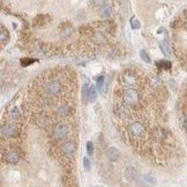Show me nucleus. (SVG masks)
<instances>
[{
	"mask_svg": "<svg viewBox=\"0 0 187 187\" xmlns=\"http://www.w3.org/2000/svg\"><path fill=\"white\" fill-rule=\"evenodd\" d=\"M40 88L43 90L44 99L50 102V99L61 95L64 91V80H61L60 73H47L43 80H39Z\"/></svg>",
	"mask_w": 187,
	"mask_h": 187,
	"instance_id": "1",
	"label": "nucleus"
},
{
	"mask_svg": "<svg viewBox=\"0 0 187 187\" xmlns=\"http://www.w3.org/2000/svg\"><path fill=\"white\" fill-rule=\"evenodd\" d=\"M121 98H123V105L127 106V108L135 106L141 99L139 91L134 88H125L121 94Z\"/></svg>",
	"mask_w": 187,
	"mask_h": 187,
	"instance_id": "2",
	"label": "nucleus"
},
{
	"mask_svg": "<svg viewBox=\"0 0 187 187\" xmlns=\"http://www.w3.org/2000/svg\"><path fill=\"white\" fill-rule=\"evenodd\" d=\"M69 133H71L69 126L64 123L56 124L52 127V136H53V139H56L58 141L66 140L68 137V135H69Z\"/></svg>",
	"mask_w": 187,
	"mask_h": 187,
	"instance_id": "3",
	"label": "nucleus"
},
{
	"mask_svg": "<svg viewBox=\"0 0 187 187\" xmlns=\"http://www.w3.org/2000/svg\"><path fill=\"white\" fill-rule=\"evenodd\" d=\"M136 82H137V76L131 69L123 72V74L120 75V83L126 88H133V85H135Z\"/></svg>",
	"mask_w": 187,
	"mask_h": 187,
	"instance_id": "4",
	"label": "nucleus"
},
{
	"mask_svg": "<svg viewBox=\"0 0 187 187\" xmlns=\"http://www.w3.org/2000/svg\"><path fill=\"white\" fill-rule=\"evenodd\" d=\"M144 133H146V128L139 121H135V123H133L128 126V134L132 137H135V139L136 137H142L144 135Z\"/></svg>",
	"mask_w": 187,
	"mask_h": 187,
	"instance_id": "5",
	"label": "nucleus"
},
{
	"mask_svg": "<svg viewBox=\"0 0 187 187\" xmlns=\"http://www.w3.org/2000/svg\"><path fill=\"white\" fill-rule=\"evenodd\" d=\"M18 127L15 124L8 123L6 125H2L1 126V135L2 137H12V136H16L18 135Z\"/></svg>",
	"mask_w": 187,
	"mask_h": 187,
	"instance_id": "6",
	"label": "nucleus"
},
{
	"mask_svg": "<svg viewBox=\"0 0 187 187\" xmlns=\"http://www.w3.org/2000/svg\"><path fill=\"white\" fill-rule=\"evenodd\" d=\"M75 151H76V146H75L74 142H64L63 146L60 147V153L64 156H66V157H72L75 154Z\"/></svg>",
	"mask_w": 187,
	"mask_h": 187,
	"instance_id": "7",
	"label": "nucleus"
},
{
	"mask_svg": "<svg viewBox=\"0 0 187 187\" xmlns=\"http://www.w3.org/2000/svg\"><path fill=\"white\" fill-rule=\"evenodd\" d=\"M5 160L8 164H16L20 160V155L18 151L15 150H9L5 156Z\"/></svg>",
	"mask_w": 187,
	"mask_h": 187,
	"instance_id": "8",
	"label": "nucleus"
},
{
	"mask_svg": "<svg viewBox=\"0 0 187 187\" xmlns=\"http://www.w3.org/2000/svg\"><path fill=\"white\" fill-rule=\"evenodd\" d=\"M166 132L165 129L162 128V127H156L154 131H153V137L155 139L156 141H163L166 139Z\"/></svg>",
	"mask_w": 187,
	"mask_h": 187,
	"instance_id": "9",
	"label": "nucleus"
},
{
	"mask_svg": "<svg viewBox=\"0 0 187 187\" xmlns=\"http://www.w3.org/2000/svg\"><path fill=\"white\" fill-rule=\"evenodd\" d=\"M108 157H109L110 161H112V162L117 161L118 157H119V151H118V149L113 148V147H111V148L108 149Z\"/></svg>",
	"mask_w": 187,
	"mask_h": 187,
	"instance_id": "10",
	"label": "nucleus"
},
{
	"mask_svg": "<svg viewBox=\"0 0 187 187\" xmlns=\"http://www.w3.org/2000/svg\"><path fill=\"white\" fill-rule=\"evenodd\" d=\"M96 98H97L96 88H95V85H90L89 91H88V101L91 102V103H94V102L96 101Z\"/></svg>",
	"mask_w": 187,
	"mask_h": 187,
	"instance_id": "11",
	"label": "nucleus"
},
{
	"mask_svg": "<svg viewBox=\"0 0 187 187\" xmlns=\"http://www.w3.org/2000/svg\"><path fill=\"white\" fill-rule=\"evenodd\" d=\"M158 66H160L161 68H163V69H170V68L172 67L171 63L168 61V60H161V61L158 63Z\"/></svg>",
	"mask_w": 187,
	"mask_h": 187,
	"instance_id": "12",
	"label": "nucleus"
},
{
	"mask_svg": "<svg viewBox=\"0 0 187 187\" xmlns=\"http://www.w3.org/2000/svg\"><path fill=\"white\" fill-rule=\"evenodd\" d=\"M160 47H161L162 51L164 52V54H165V56H169V54H170L169 46H168V43H166V42H162L161 44H160Z\"/></svg>",
	"mask_w": 187,
	"mask_h": 187,
	"instance_id": "13",
	"label": "nucleus"
},
{
	"mask_svg": "<svg viewBox=\"0 0 187 187\" xmlns=\"http://www.w3.org/2000/svg\"><path fill=\"white\" fill-rule=\"evenodd\" d=\"M110 14H111V7L103 6V8H102V16L106 18V16H109Z\"/></svg>",
	"mask_w": 187,
	"mask_h": 187,
	"instance_id": "14",
	"label": "nucleus"
},
{
	"mask_svg": "<svg viewBox=\"0 0 187 187\" xmlns=\"http://www.w3.org/2000/svg\"><path fill=\"white\" fill-rule=\"evenodd\" d=\"M140 57L143 61H146V63H150V58H149V56L147 54V52L144 51V50H141L140 51Z\"/></svg>",
	"mask_w": 187,
	"mask_h": 187,
	"instance_id": "15",
	"label": "nucleus"
},
{
	"mask_svg": "<svg viewBox=\"0 0 187 187\" xmlns=\"http://www.w3.org/2000/svg\"><path fill=\"white\" fill-rule=\"evenodd\" d=\"M5 37H8V31L4 26H1V43H5Z\"/></svg>",
	"mask_w": 187,
	"mask_h": 187,
	"instance_id": "16",
	"label": "nucleus"
},
{
	"mask_svg": "<svg viewBox=\"0 0 187 187\" xmlns=\"http://www.w3.org/2000/svg\"><path fill=\"white\" fill-rule=\"evenodd\" d=\"M131 24H132V28H133V29H139V28H140V22H139V20L135 19V18H132V19H131Z\"/></svg>",
	"mask_w": 187,
	"mask_h": 187,
	"instance_id": "17",
	"label": "nucleus"
},
{
	"mask_svg": "<svg viewBox=\"0 0 187 187\" xmlns=\"http://www.w3.org/2000/svg\"><path fill=\"white\" fill-rule=\"evenodd\" d=\"M36 60L35 59H30V58H24V59H22L21 60V64H22V66H28V65H30V64H32V63H35Z\"/></svg>",
	"mask_w": 187,
	"mask_h": 187,
	"instance_id": "18",
	"label": "nucleus"
},
{
	"mask_svg": "<svg viewBox=\"0 0 187 187\" xmlns=\"http://www.w3.org/2000/svg\"><path fill=\"white\" fill-rule=\"evenodd\" d=\"M87 151H88L89 155L94 154V144H92V142H88L87 143Z\"/></svg>",
	"mask_w": 187,
	"mask_h": 187,
	"instance_id": "19",
	"label": "nucleus"
},
{
	"mask_svg": "<svg viewBox=\"0 0 187 187\" xmlns=\"http://www.w3.org/2000/svg\"><path fill=\"white\" fill-rule=\"evenodd\" d=\"M103 84H104V78H103V76H99V78H97V87H98V89H101V90H102V88H103Z\"/></svg>",
	"mask_w": 187,
	"mask_h": 187,
	"instance_id": "20",
	"label": "nucleus"
},
{
	"mask_svg": "<svg viewBox=\"0 0 187 187\" xmlns=\"http://www.w3.org/2000/svg\"><path fill=\"white\" fill-rule=\"evenodd\" d=\"M83 165H84V169H85L87 171L90 170V161H89L87 157H84L83 158Z\"/></svg>",
	"mask_w": 187,
	"mask_h": 187,
	"instance_id": "21",
	"label": "nucleus"
},
{
	"mask_svg": "<svg viewBox=\"0 0 187 187\" xmlns=\"http://www.w3.org/2000/svg\"><path fill=\"white\" fill-rule=\"evenodd\" d=\"M144 179H146V180H148L149 182H151V184L156 182V179L154 178V177H151L150 174H146V176H144Z\"/></svg>",
	"mask_w": 187,
	"mask_h": 187,
	"instance_id": "22",
	"label": "nucleus"
},
{
	"mask_svg": "<svg viewBox=\"0 0 187 187\" xmlns=\"http://www.w3.org/2000/svg\"><path fill=\"white\" fill-rule=\"evenodd\" d=\"M182 123H184V126H185V128L187 129V116L184 117V121H182Z\"/></svg>",
	"mask_w": 187,
	"mask_h": 187,
	"instance_id": "23",
	"label": "nucleus"
}]
</instances>
